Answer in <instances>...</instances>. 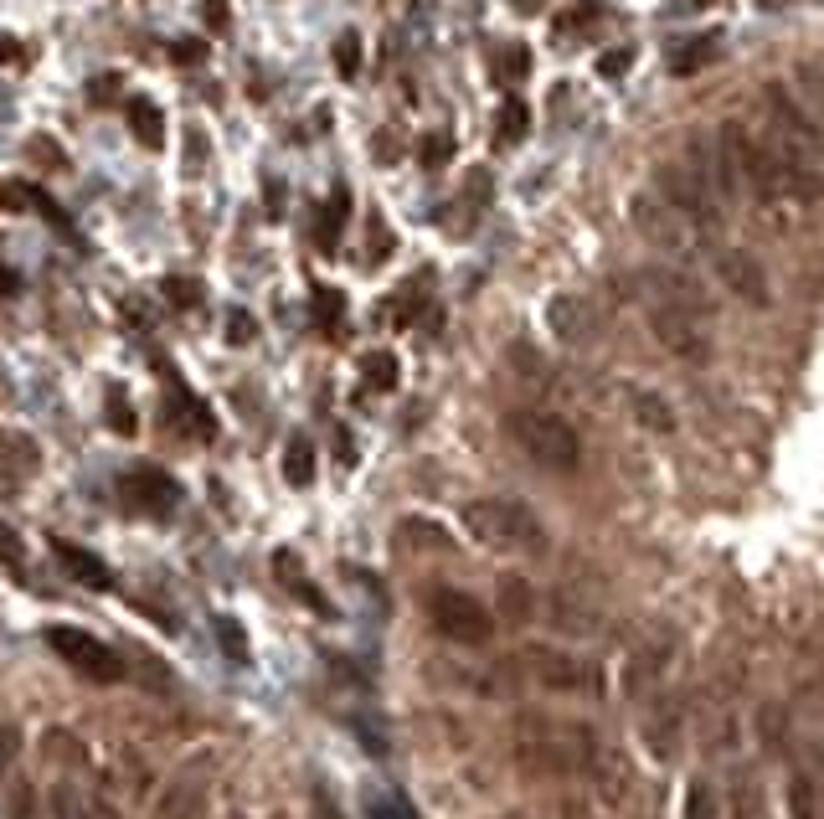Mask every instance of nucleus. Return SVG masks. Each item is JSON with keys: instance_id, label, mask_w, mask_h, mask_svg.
<instances>
[{"instance_id": "b1692460", "label": "nucleus", "mask_w": 824, "mask_h": 819, "mask_svg": "<svg viewBox=\"0 0 824 819\" xmlns=\"http://www.w3.org/2000/svg\"><path fill=\"white\" fill-rule=\"evenodd\" d=\"M196 815H202V788L191 784L166 788V799L155 804V819H196Z\"/></svg>"}, {"instance_id": "20e7f679", "label": "nucleus", "mask_w": 824, "mask_h": 819, "mask_svg": "<svg viewBox=\"0 0 824 819\" xmlns=\"http://www.w3.org/2000/svg\"><path fill=\"white\" fill-rule=\"evenodd\" d=\"M422 608L433 618V629L454 645H489L495 639V614L464 588H428Z\"/></svg>"}, {"instance_id": "72a5a7b5", "label": "nucleus", "mask_w": 824, "mask_h": 819, "mask_svg": "<svg viewBox=\"0 0 824 819\" xmlns=\"http://www.w3.org/2000/svg\"><path fill=\"white\" fill-rule=\"evenodd\" d=\"M644 742H650V752H655V758H670V742H675V721H670V717H655V721H644Z\"/></svg>"}, {"instance_id": "a19ab883", "label": "nucleus", "mask_w": 824, "mask_h": 819, "mask_svg": "<svg viewBox=\"0 0 824 819\" xmlns=\"http://www.w3.org/2000/svg\"><path fill=\"white\" fill-rule=\"evenodd\" d=\"M252 335H258V325H252V315H242V309H233V315H227V341H233V345H248Z\"/></svg>"}, {"instance_id": "cd10ccee", "label": "nucleus", "mask_w": 824, "mask_h": 819, "mask_svg": "<svg viewBox=\"0 0 824 819\" xmlns=\"http://www.w3.org/2000/svg\"><path fill=\"white\" fill-rule=\"evenodd\" d=\"M5 819H36V784L32 778H16L5 788Z\"/></svg>"}, {"instance_id": "423d86ee", "label": "nucleus", "mask_w": 824, "mask_h": 819, "mask_svg": "<svg viewBox=\"0 0 824 819\" xmlns=\"http://www.w3.org/2000/svg\"><path fill=\"white\" fill-rule=\"evenodd\" d=\"M47 645L68 660L78 675H88V681H124V660H118L114 649L103 645V639H93V634L83 629H68V624H57V629H47Z\"/></svg>"}, {"instance_id": "09e8293b", "label": "nucleus", "mask_w": 824, "mask_h": 819, "mask_svg": "<svg viewBox=\"0 0 824 819\" xmlns=\"http://www.w3.org/2000/svg\"><path fill=\"white\" fill-rule=\"evenodd\" d=\"M16 57V42H0V62H11Z\"/></svg>"}, {"instance_id": "f704fd0d", "label": "nucleus", "mask_w": 824, "mask_h": 819, "mask_svg": "<svg viewBox=\"0 0 824 819\" xmlns=\"http://www.w3.org/2000/svg\"><path fill=\"white\" fill-rule=\"evenodd\" d=\"M109 428H114V433H124V439L135 433V408L118 397V387H109Z\"/></svg>"}, {"instance_id": "a878e982", "label": "nucleus", "mask_w": 824, "mask_h": 819, "mask_svg": "<svg viewBox=\"0 0 824 819\" xmlns=\"http://www.w3.org/2000/svg\"><path fill=\"white\" fill-rule=\"evenodd\" d=\"M284 479L294 485V490H304V485L315 479V448H309V439H289V448H284Z\"/></svg>"}, {"instance_id": "1a4fd4ad", "label": "nucleus", "mask_w": 824, "mask_h": 819, "mask_svg": "<svg viewBox=\"0 0 824 819\" xmlns=\"http://www.w3.org/2000/svg\"><path fill=\"white\" fill-rule=\"evenodd\" d=\"M650 330H655V341L665 345L670 356L690 361V366H707V361H711L707 320H696V315H686V309L650 305Z\"/></svg>"}, {"instance_id": "dca6fc26", "label": "nucleus", "mask_w": 824, "mask_h": 819, "mask_svg": "<svg viewBox=\"0 0 824 819\" xmlns=\"http://www.w3.org/2000/svg\"><path fill=\"white\" fill-rule=\"evenodd\" d=\"M711 52H716L711 36H680V42L665 52V68H670V78H696V72L711 62Z\"/></svg>"}, {"instance_id": "aec40b11", "label": "nucleus", "mask_w": 824, "mask_h": 819, "mask_svg": "<svg viewBox=\"0 0 824 819\" xmlns=\"http://www.w3.org/2000/svg\"><path fill=\"white\" fill-rule=\"evenodd\" d=\"M757 742H763V752H783L789 748V712L783 706H757Z\"/></svg>"}, {"instance_id": "9b49d317", "label": "nucleus", "mask_w": 824, "mask_h": 819, "mask_svg": "<svg viewBox=\"0 0 824 819\" xmlns=\"http://www.w3.org/2000/svg\"><path fill=\"white\" fill-rule=\"evenodd\" d=\"M711 269H716V278L726 284V294H737L742 305H753V309L774 305L768 269H763V263H757L747 248H716V253H711Z\"/></svg>"}, {"instance_id": "2eb2a0df", "label": "nucleus", "mask_w": 824, "mask_h": 819, "mask_svg": "<svg viewBox=\"0 0 824 819\" xmlns=\"http://www.w3.org/2000/svg\"><path fill=\"white\" fill-rule=\"evenodd\" d=\"M623 402H629V412H634V423L640 428H650V433H675V408L659 393H650V387H629Z\"/></svg>"}, {"instance_id": "79ce46f5", "label": "nucleus", "mask_w": 824, "mask_h": 819, "mask_svg": "<svg viewBox=\"0 0 824 819\" xmlns=\"http://www.w3.org/2000/svg\"><path fill=\"white\" fill-rule=\"evenodd\" d=\"M166 294H170V305H181V309H191L202 299V289H196L191 278H166Z\"/></svg>"}, {"instance_id": "c9c22d12", "label": "nucleus", "mask_w": 824, "mask_h": 819, "mask_svg": "<svg viewBox=\"0 0 824 819\" xmlns=\"http://www.w3.org/2000/svg\"><path fill=\"white\" fill-rule=\"evenodd\" d=\"M217 639H222V649H227V655H233L237 666H242V660H248V639H242V629H237L233 618H217Z\"/></svg>"}, {"instance_id": "6ab92c4d", "label": "nucleus", "mask_w": 824, "mask_h": 819, "mask_svg": "<svg viewBox=\"0 0 824 819\" xmlns=\"http://www.w3.org/2000/svg\"><path fill=\"white\" fill-rule=\"evenodd\" d=\"M783 815L789 819H820V788L809 773H793L783 784Z\"/></svg>"}, {"instance_id": "0eeeda50", "label": "nucleus", "mask_w": 824, "mask_h": 819, "mask_svg": "<svg viewBox=\"0 0 824 819\" xmlns=\"http://www.w3.org/2000/svg\"><path fill=\"white\" fill-rule=\"evenodd\" d=\"M629 223H634V232H640L644 242H655L665 253H686L690 248V223L670 202H659L655 191H634V196H629Z\"/></svg>"}, {"instance_id": "4c0bfd02", "label": "nucleus", "mask_w": 824, "mask_h": 819, "mask_svg": "<svg viewBox=\"0 0 824 819\" xmlns=\"http://www.w3.org/2000/svg\"><path fill=\"white\" fill-rule=\"evenodd\" d=\"M315 315H320V325H336L346 315V299L336 289H315Z\"/></svg>"}, {"instance_id": "a211bd4d", "label": "nucleus", "mask_w": 824, "mask_h": 819, "mask_svg": "<svg viewBox=\"0 0 824 819\" xmlns=\"http://www.w3.org/2000/svg\"><path fill=\"white\" fill-rule=\"evenodd\" d=\"M129 129L145 150H166V120H160V109L150 99H129Z\"/></svg>"}, {"instance_id": "f8f14e48", "label": "nucleus", "mask_w": 824, "mask_h": 819, "mask_svg": "<svg viewBox=\"0 0 824 819\" xmlns=\"http://www.w3.org/2000/svg\"><path fill=\"white\" fill-rule=\"evenodd\" d=\"M541 320H546V330H552L562 345H583L598 335V315H592V305L577 299V294H552Z\"/></svg>"}, {"instance_id": "4468645a", "label": "nucleus", "mask_w": 824, "mask_h": 819, "mask_svg": "<svg viewBox=\"0 0 824 819\" xmlns=\"http://www.w3.org/2000/svg\"><path fill=\"white\" fill-rule=\"evenodd\" d=\"M124 490H129L135 500H145L155 515H166L170 505L181 500V485H176L170 475H160V469H139V475H129L124 479Z\"/></svg>"}, {"instance_id": "bb28decb", "label": "nucleus", "mask_w": 824, "mask_h": 819, "mask_svg": "<svg viewBox=\"0 0 824 819\" xmlns=\"http://www.w3.org/2000/svg\"><path fill=\"white\" fill-rule=\"evenodd\" d=\"M397 531L407 536V546H428V551H443V546H449V531L438 526V521H418V515H413V521H403Z\"/></svg>"}, {"instance_id": "ea45409f", "label": "nucleus", "mask_w": 824, "mask_h": 819, "mask_svg": "<svg viewBox=\"0 0 824 819\" xmlns=\"http://www.w3.org/2000/svg\"><path fill=\"white\" fill-rule=\"evenodd\" d=\"M526 68H531V57H526V47H510V52H500V83L510 78H526Z\"/></svg>"}, {"instance_id": "a18cd8bd", "label": "nucleus", "mask_w": 824, "mask_h": 819, "mask_svg": "<svg viewBox=\"0 0 824 819\" xmlns=\"http://www.w3.org/2000/svg\"><path fill=\"white\" fill-rule=\"evenodd\" d=\"M170 57H176V62H202L206 42H176V47H170Z\"/></svg>"}, {"instance_id": "2f4dec72", "label": "nucleus", "mask_w": 824, "mask_h": 819, "mask_svg": "<svg viewBox=\"0 0 824 819\" xmlns=\"http://www.w3.org/2000/svg\"><path fill=\"white\" fill-rule=\"evenodd\" d=\"M336 68H340V78H355V72H361V36H355V32H340Z\"/></svg>"}, {"instance_id": "de8ad7c7", "label": "nucleus", "mask_w": 824, "mask_h": 819, "mask_svg": "<svg viewBox=\"0 0 824 819\" xmlns=\"http://www.w3.org/2000/svg\"><path fill=\"white\" fill-rule=\"evenodd\" d=\"M83 819H114V809H109V804H99V799H88L83 804Z\"/></svg>"}, {"instance_id": "49530a36", "label": "nucleus", "mask_w": 824, "mask_h": 819, "mask_svg": "<svg viewBox=\"0 0 824 819\" xmlns=\"http://www.w3.org/2000/svg\"><path fill=\"white\" fill-rule=\"evenodd\" d=\"M202 21L222 32V26H227V0H202Z\"/></svg>"}, {"instance_id": "58836bf2", "label": "nucleus", "mask_w": 824, "mask_h": 819, "mask_svg": "<svg viewBox=\"0 0 824 819\" xmlns=\"http://www.w3.org/2000/svg\"><path fill=\"white\" fill-rule=\"evenodd\" d=\"M629 68H634V52L629 47H613L598 57V72H603V78H619V72H629Z\"/></svg>"}, {"instance_id": "f03ea898", "label": "nucleus", "mask_w": 824, "mask_h": 819, "mask_svg": "<svg viewBox=\"0 0 824 819\" xmlns=\"http://www.w3.org/2000/svg\"><path fill=\"white\" fill-rule=\"evenodd\" d=\"M464 531H470L479 546H495V551H541L546 542V526L537 521V511L526 500L510 496H485L464 505Z\"/></svg>"}, {"instance_id": "c756f323", "label": "nucleus", "mask_w": 824, "mask_h": 819, "mask_svg": "<svg viewBox=\"0 0 824 819\" xmlns=\"http://www.w3.org/2000/svg\"><path fill=\"white\" fill-rule=\"evenodd\" d=\"M361 366H366L371 387H382V393H392V387H397V356H387V351H371Z\"/></svg>"}, {"instance_id": "9d476101", "label": "nucleus", "mask_w": 824, "mask_h": 819, "mask_svg": "<svg viewBox=\"0 0 824 819\" xmlns=\"http://www.w3.org/2000/svg\"><path fill=\"white\" fill-rule=\"evenodd\" d=\"M526 670H531V681H541L546 691H567V696H598V670L583 666L577 655H567V649H526Z\"/></svg>"}, {"instance_id": "f3484780", "label": "nucleus", "mask_w": 824, "mask_h": 819, "mask_svg": "<svg viewBox=\"0 0 824 819\" xmlns=\"http://www.w3.org/2000/svg\"><path fill=\"white\" fill-rule=\"evenodd\" d=\"M52 551H57V562L68 567L72 578H83L88 588H109V567L99 562V557H93V551H83V546H72V542H52Z\"/></svg>"}, {"instance_id": "37998d69", "label": "nucleus", "mask_w": 824, "mask_h": 819, "mask_svg": "<svg viewBox=\"0 0 824 819\" xmlns=\"http://www.w3.org/2000/svg\"><path fill=\"white\" fill-rule=\"evenodd\" d=\"M52 815L57 819H83L78 799H72V788H52Z\"/></svg>"}, {"instance_id": "8fccbe9b", "label": "nucleus", "mask_w": 824, "mask_h": 819, "mask_svg": "<svg viewBox=\"0 0 824 819\" xmlns=\"http://www.w3.org/2000/svg\"><path fill=\"white\" fill-rule=\"evenodd\" d=\"M0 289H16V284H11V273L0 269Z\"/></svg>"}, {"instance_id": "7c9ffc66", "label": "nucleus", "mask_w": 824, "mask_h": 819, "mask_svg": "<svg viewBox=\"0 0 824 819\" xmlns=\"http://www.w3.org/2000/svg\"><path fill=\"white\" fill-rule=\"evenodd\" d=\"M495 120H500V139H505V145H516V139H526V129H531V124H526V120H531V114H526V103H516V99H510V103H500V114H495Z\"/></svg>"}, {"instance_id": "e433bc0d", "label": "nucleus", "mask_w": 824, "mask_h": 819, "mask_svg": "<svg viewBox=\"0 0 824 819\" xmlns=\"http://www.w3.org/2000/svg\"><path fill=\"white\" fill-rule=\"evenodd\" d=\"M0 562L11 567V572H21V567H26V546H21V536L11 526H0Z\"/></svg>"}, {"instance_id": "412c9836", "label": "nucleus", "mask_w": 824, "mask_h": 819, "mask_svg": "<svg viewBox=\"0 0 824 819\" xmlns=\"http://www.w3.org/2000/svg\"><path fill=\"white\" fill-rule=\"evenodd\" d=\"M716 815H722L716 784H711V778H690L686 799H680V819H716Z\"/></svg>"}, {"instance_id": "c03bdc74", "label": "nucleus", "mask_w": 824, "mask_h": 819, "mask_svg": "<svg viewBox=\"0 0 824 819\" xmlns=\"http://www.w3.org/2000/svg\"><path fill=\"white\" fill-rule=\"evenodd\" d=\"M16 748H21V732L16 727H0V773L16 763Z\"/></svg>"}, {"instance_id": "ddd939ff", "label": "nucleus", "mask_w": 824, "mask_h": 819, "mask_svg": "<svg viewBox=\"0 0 824 819\" xmlns=\"http://www.w3.org/2000/svg\"><path fill=\"white\" fill-rule=\"evenodd\" d=\"M537 608H541V598H537V588L521 578V572H505L500 582H495V614L505 618V624H531L537 618Z\"/></svg>"}, {"instance_id": "5701e85b", "label": "nucleus", "mask_w": 824, "mask_h": 819, "mask_svg": "<svg viewBox=\"0 0 824 819\" xmlns=\"http://www.w3.org/2000/svg\"><path fill=\"white\" fill-rule=\"evenodd\" d=\"M665 660H670V645L640 649V655H634V666L623 670V685H629V691H644V685H650L659 670H665Z\"/></svg>"}, {"instance_id": "39448f33", "label": "nucleus", "mask_w": 824, "mask_h": 819, "mask_svg": "<svg viewBox=\"0 0 824 819\" xmlns=\"http://www.w3.org/2000/svg\"><path fill=\"white\" fill-rule=\"evenodd\" d=\"M655 196L659 202H670L686 223L696 227H722V196H716V186H711L707 175H696L686 166V160H665L655 171Z\"/></svg>"}, {"instance_id": "6e6552de", "label": "nucleus", "mask_w": 824, "mask_h": 819, "mask_svg": "<svg viewBox=\"0 0 824 819\" xmlns=\"http://www.w3.org/2000/svg\"><path fill=\"white\" fill-rule=\"evenodd\" d=\"M634 294H644V305H670V309H686L696 320H707L711 315V294L690 278L686 269H644L634 273Z\"/></svg>"}, {"instance_id": "f257e3e1", "label": "nucleus", "mask_w": 824, "mask_h": 819, "mask_svg": "<svg viewBox=\"0 0 824 819\" xmlns=\"http://www.w3.org/2000/svg\"><path fill=\"white\" fill-rule=\"evenodd\" d=\"M763 109H768V150L778 155V171H783V186H789V202L814 206L824 191V139L814 129L799 99H793L783 83L763 88Z\"/></svg>"}, {"instance_id": "4be33fe9", "label": "nucleus", "mask_w": 824, "mask_h": 819, "mask_svg": "<svg viewBox=\"0 0 824 819\" xmlns=\"http://www.w3.org/2000/svg\"><path fill=\"white\" fill-rule=\"evenodd\" d=\"M273 572H279V582H284L294 598H304L309 608H325V598L315 593L309 582H304V567H300V557H294V551H279V557H273Z\"/></svg>"}, {"instance_id": "7ed1b4c3", "label": "nucleus", "mask_w": 824, "mask_h": 819, "mask_svg": "<svg viewBox=\"0 0 824 819\" xmlns=\"http://www.w3.org/2000/svg\"><path fill=\"white\" fill-rule=\"evenodd\" d=\"M505 428H510V439L521 444L526 459H537L541 469H552V475H573L577 464H583V439H577L573 423L556 418V412L516 408V412H505Z\"/></svg>"}, {"instance_id": "473e14b6", "label": "nucleus", "mask_w": 824, "mask_h": 819, "mask_svg": "<svg viewBox=\"0 0 824 819\" xmlns=\"http://www.w3.org/2000/svg\"><path fill=\"white\" fill-rule=\"evenodd\" d=\"M366 815H371V819H418V815H413V809H407L403 799H397V794H387V788H382V794H371V799H366Z\"/></svg>"}, {"instance_id": "393cba45", "label": "nucleus", "mask_w": 824, "mask_h": 819, "mask_svg": "<svg viewBox=\"0 0 824 819\" xmlns=\"http://www.w3.org/2000/svg\"><path fill=\"white\" fill-rule=\"evenodd\" d=\"M346 217H351V196H346V186L325 202V212H320V227H315V238H320V248L330 253L336 248V238H340V227H346Z\"/></svg>"}, {"instance_id": "c85d7f7f", "label": "nucleus", "mask_w": 824, "mask_h": 819, "mask_svg": "<svg viewBox=\"0 0 824 819\" xmlns=\"http://www.w3.org/2000/svg\"><path fill=\"white\" fill-rule=\"evenodd\" d=\"M418 160L428 166V171H443L449 160H454V135H422V145H418Z\"/></svg>"}]
</instances>
